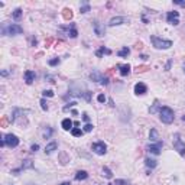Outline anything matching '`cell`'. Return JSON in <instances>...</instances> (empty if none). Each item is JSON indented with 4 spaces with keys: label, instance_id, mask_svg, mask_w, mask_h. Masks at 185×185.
<instances>
[{
    "label": "cell",
    "instance_id": "obj_35",
    "mask_svg": "<svg viewBox=\"0 0 185 185\" xmlns=\"http://www.w3.org/2000/svg\"><path fill=\"white\" fill-rule=\"evenodd\" d=\"M80 10H81V13H87V12H90V4H87V3H85V4L80 9Z\"/></svg>",
    "mask_w": 185,
    "mask_h": 185
},
{
    "label": "cell",
    "instance_id": "obj_33",
    "mask_svg": "<svg viewBox=\"0 0 185 185\" xmlns=\"http://www.w3.org/2000/svg\"><path fill=\"white\" fill-rule=\"evenodd\" d=\"M109 82H110V80H109V77H106V75H104V77L101 78V81H100L101 85H109Z\"/></svg>",
    "mask_w": 185,
    "mask_h": 185
},
{
    "label": "cell",
    "instance_id": "obj_49",
    "mask_svg": "<svg viewBox=\"0 0 185 185\" xmlns=\"http://www.w3.org/2000/svg\"><path fill=\"white\" fill-rule=\"evenodd\" d=\"M29 185H34V184H29Z\"/></svg>",
    "mask_w": 185,
    "mask_h": 185
},
{
    "label": "cell",
    "instance_id": "obj_12",
    "mask_svg": "<svg viewBox=\"0 0 185 185\" xmlns=\"http://www.w3.org/2000/svg\"><path fill=\"white\" fill-rule=\"evenodd\" d=\"M93 28H94V32H96V35L97 36H104V28L97 22V20H94L93 22Z\"/></svg>",
    "mask_w": 185,
    "mask_h": 185
},
{
    "label": "cell",
    "instance_id": "obj_25",
    "mask_svg": "<svg viewBox=\"0 0 185 185\" xmlns=\"http://www.w3.org/2000/svg\"><path fill=\"white\" fill-rule=\"evenodd\" d=\"M52 133H54V130H52V127H49V126H46V129L43 130V133H42V135H43V138H45V139H49V138L52 136Z\"/></svg>",
    "mask_w": 185,
    "mask_h": 185
},
{
    "label": "cell",
    "instance_id": "obj_7",
    "mask_svg": "<svg viewBox=\"0 0 185 185\" xmlns=\"http://www.w3.org/2000/svg\"><path fill=\"white\" fill-rule=\"evenodd\" d=\"M174 148H175V150H178V153H179L181 156L185 155V142L182 139H179V136H177V139H175V142H174Z\"/></svg>",
    "mask_w": 185,
    "mask_h": 185
},
{
    "label": "cell",
    "instance_id": "obj_37",
    "mask_svg": "<svg viewBox=\"0 0 185 185\" xmlns=\"http://www.w3.org/2000/svg\"><path fill=\"white\" fill-rule=\"evenodd\" d=\"M93 127H94V126H93V124H90V123H87V124H85V126H84V129H82V130H84V132H87V133H88V132H91V130H93Z\"/></svg>",
    "mask_w": 185,
    "mask_h": 185
},
{
    "label": "cell",
    "instance_id": "obj_16",
    "mask_svg": "<svg viewBox=\"0 0 185 185\" xmlns=\"http://www.w3.org/2000/svg\"><path fill=\"white\" fill-rule=\"evenodd\" d=\"M57 148H58V143L57 142H51V143H48L46 146H45V153H52L54 150H57Z\"/></svg>",
    "mask_w": 185,
    "mask_h": 185
},
{
    "label": "cell",
    "instance_id": "obj_5",
    "mask_svg": "<svg viewBox=\"0 0 185 185\" xmlns=\"http://www.w3.org/2000/svg\"><path fill=\"white\" fill-rule=\"evenodd\" d=\"M4 142H6V145H7L9 148H16V146L19 145L17 136H16V135H12V133H9V135L4 136Z\"/></svg>",
    "mask_w": 185,
    "mask_h": 185
},
{
    "label": "cell",
    "instance_id": "obj_11",
    "mask_svg": "<svg viewBox=\"0 0 185 185\" xmlns=\"http://www.w3.org/2000/svg\"><path fill=\"white\" fill-rule=\"evenodd\" d=\"M135 93H136L138 96H143V94L148 93V87H146L143 82H138V84L135 85Z\"/></svg>",
    "mask_w": 185,
    "mask_h": 185
},
{
    "label": "cell",
    "instance_id": "obj_41",
    "mask_svg": "<svg viewBox=\"0 0 185 185\" xmlns=\"http://www.w3.org/2000/svg\"><path fill=\"white\" fill-rule=\"evenodd\" d=\"M174 4H179V6L185 7V1H182V0H174Z\"/></svg>",
    "mask_w": 185,
    "mask_h": 185
},
{
    "label": "cell",
    "instance_id": "obj_1",
    "mask_svg": "<svg viewBox=\"0 0 185 185\" xmlns=\"http://www.w3.org/2000/svg\"><path fill=\"white\" fill-rule=\"evenodd\" d=\"M23 32V28L16 25V23H7V22H3L1 23V35L4 36H13V35H20Z\"/></svg>",
    "mask_w": 185,
    "mask_h": 185
},
{
    "label": "cell",
    "instance_id": "obj_36",
    "mask_svg": "<svg viewBox=\"0 0 185 185\" xmlns=\"http://www.w3.org/2000/svg\"><path fill=\"white\" fill-rule=\"evenodd\" d=\"M42 94H43L45 97H54V91H52V90H45Z\"/></svg>",
    "mask_w": 185,
    "mask_h": 185
},
{
    "label": "cell",
    "instance_id": "obj_20",
    "mask_svg": "<svg viewBox=\"0 0 185 185\" xmlns=\"http://www.w3.org/2000/svg\"><path fill=\"white\" fill-rule=\"evenodd\" d=\"M88 178V174L85 172V171H78L77 174H75V179L77 181H84V179H87Z\"/></svg>",
    "mask_w": 185,
    "mask_h": 185
},
{
    "label": "cell",
    "instance_id": "obj_22",
    "mask_svg": "<svg viewBox=\"0 0 185 185\" xmlns=\"http://www.w3.org/2000/svg\"><path fill=\"white\" fill-rule=\"evenodd\" d=\"M103 54H111L110 49H107V48H104V46H100V49L96 52V55L98 57V58H101L103 57Z\"/></svg>",
    "mask_w": 185,
    "mask_h": 185
},
{
    "label": "cell",
    "instance_id": "obj_2",
    "mask_svg": "<svg viewBox=\"0 0 185 185\" xmlns=\"http://www.w3.org/2000/svg\"><path fill=\"white\" fill-rule=\"evenodd\" d=\"M159 117H161V120H162L163 123L171 124V123L174 121V119H175V114H174V110H172V109H169V107H162V109L159 110Z\"/></svg>",
    "mask_w": 185,
    "mask_h": 185
},
{
    "label": "cell",
    "instance_id": "obj_47",
    "mask_svg": "<svg viewBox=\"0 0 185 185\" xmlns=\"http://www.w3.org/2000/svg\"><path fill=\"white\" fill-rule=\"evenodd\" d=\"M182 120H184V121H185V116H184V117H182Z\"/></svg>",
    "mask_w": 185,
    "mask_h": 185
},
{
    "label": "cell",
    "instance_id": "obj_48",
    "mask_svg": "<svg viewBox=\"0 0 185 185\" xmlns=\"http://www.w3.org/2000/svg\"><path fill=\"white\" fill-rule=\"evenodd\" d=\"M184 71H185V65H184Z\"/></svg>",
    "mask_w": 185,
    "mask_h": 185
},
{
    "label": "cell",
    "instance_id": "obj_30",
    "mask_svg": "<svg viewBox=\"0 0 185 185\" xmlns=\"http://www.w3.org/2000/svg\"><path fill=\"white\" fill-rule=\"evenodd\" d=\"M59 62H61V59H59V58H54V59H49V62H48V64H49L51 67H55V65H58Z\"/></svg>",
    "mask_w": 185,
    "mask_h": 185
},
{
    "label": "cell",
    "instance_id": "obj_6",
    "mask_svg": "<svg viewBox=\"0 0 185 185\" xmlns=\"http://www.w3.org/2000/svg\"><path fill=\"white\" fill-rule=\"evenodd\" d=\"M93 152H96L97 155H104L106 152H107V146H106V143L104 142H96V143H93Z\"/></svg>",
    "mask_w": 185,
    "mask_h": 185
},
{
    "label": "cell",
    "instance_id": "obj_10",
    "mask_svg": "<svg viewBox=\"0 0 185 185\" xmlns=\"http://www.w3.org/2000/svg\"><path fill=\"white\" fill-rule=\"evenodd\" d=\"M162 142H158L156 145H149L148 148H146V150H148L149 153H152V155H159L161 153V149H162Z\"/></svg>",
    "mask_w": 185,
    "mask_h": 185
},
{
    "label": "cell",
    "instance_id": "obj_39",
    "mask_svg": "<svg viewBox=\"0 0 185 185\" xmlns=\"http://www.w3.org/2000/svg\"><path fill=\"white\" fill-rule=\"evenodd\" d=\"M97 100H98V103H106V96L104 94H98Z\"/></svg>",
    "mask_w": 185,
    "mask_h": 185
},
{
    "label": "cell",
    "instance_id": "obj_21",
    "mask_svg": "<svg viewBox=\"0 0 185 185\" xmlns=\"http://www.w3.org/2000/svg\"><path fill=\"white\" fill-rule=\"evenodd\" d=\"M145 163H146V166L150 168V169H153V168L158 166V162H156L155 159H150V158H146V159H145Z\"/></svg>",
    "mask_w": 185,
    "mask_h": 185
},
{
    "label": "cell",
    "instance_id": "obj_29",
    "mask_svg": "<svg viewBox=\"0 0 185 185\" xmlns=\"http://www.w3.org/2000/svg\"><path fill=\"white\" fill-rule=\"evenodd\" d=\"M158 110H159V101L156 100V101H155V104L149 109V113H152V114H153V113H156Z\"/></svg>",
    "mask_w": 185,
    "mask_h": 185
},
{
    "label": "cell",
    "instance_id": "obj_18",
    "mask_svg": "<svg viewBox=\"0 0 185 185\" xmlns=\"http://www.w3.org/2000/svg\"><path fill=\"white\" fill-rule=\"evenodd\" d=\"M62 17H64L65 20H71V19H73V10L68 9V7H65V9L62 10Z\"/></svg>",
    "mask_w": 185,
    "mask_h": 185
},
{
    "label": "cell",
    "instance_id": "obj_8",
    "mask_svg": "<svg viewBox=\"0 0 185 185\" xmlns=\"http://www.w3.org/2000/svg\"><path fill=\"white\" fill-rule=\"evenodd\" d=\"M31 168H34V162H32L31 159H25L23 163H22V166H20L19 169H13L12 174H13V175H19L20 171H23V169H31Z\"/></svg>",
    "mask_w": 185,
    "mask_h": 185
},
{
    "label": "cell",
    "instance_id": "obj_45",
    "mask_svg": "<svg viewBox=\"0 0 185 185\" xmlns=\"http://www.w3.org/2000/svg\"><path fill=\"white\" fill-rule=\"evenodd\" d=\"M51 43H52V39H48V42H46V46H49Z\"/></svg>",
    "mask_w": 185,
    "mask_h": 185
},
{
    "label": "cell",
    "instance_id": "obj_4",
    "mask_svg": "<svg viewBox=\"0 0 185 185\" xmlns=\"http://www.w3.org/2000/svg\"><path fill=\"white\" fill-rule=\"evenodd\" d=\"M166 20H168V23H171V25L177 26V25L179 23V13H178L177 10L168 12V15H166Z\"/></svg>",
    "mask_w": 185,
    "mask_h": 185
},
{
    "label": "cell",
    "instance_id": "obj_9",
    "mask_svg": "<svg viewBox=\"0 0 185 185\" xmlns=\"http://www.w3.org/2000/svg\"><path fill=\"white\" fill-rule=\"evenodd\" d=\"M129 22V17H124V16H116L110 19L109 22V26H117V25H123V23H127Z\"/></svg>",
    "mask_w": 185,
    "mask_h": 185
},
{
    "label": "cell",
    "instance_id": "obj_14",
    "mask_svg": "<svg viewBox=\"0 0 185 185\" xmlns=\"http://www.w3.org/2000/svg\"><path fill=\"white\" fill-rule=\"evenodd\" d=\"M25 81H26V84H32L35 81V73L31 71V70H28L25 73Z\"/></svg>",
    "mask_w": 185,
    "mask_h": 185
},
{
    "label": "cell",
    "instance_id": "obj_43",
    "mask_svg": "<svg viewBox=\"0 0 185 185\" xmlns=\"http://www.w3.org/2000/svg\"><path fill=\"white\" fill-rule=\"evenodd\" d=\"M38 149H39V145H38V143H35V145L31 146V150H32V152H36Z\"/></svg>",
    "mask_w": 185,
    "mask_h": 185
},
{
    "label": "cell",
    "instance_id": "obj_17",
    "mask_svg": "<svg viewBox=\"0 0 185 185\" xmlns=\"http://www.w3.org/2000/svg\"><path fill=\"white\" fill-rule=\"evenodd\" d=\"M149 139L152 140V142H161L159 140V135H158V130L156 129H150V133H149Z\"/></svg>",
    "mask_w": 185,
    "mask_h": 185
},
{
    "label": "cell",
    "instance_id": "obj_28",
    "mask_svg": "<svg viewBox=\"0 0 185 185\" xmlns=\"http://www.w3.org/2000/svg\"><path fill=\"white\" fill-rule=\"evenodd\" d=\"M82 133H84V130H81V129H78V127H74V129L71 130V135H73V136H75V138L82 136Z\"/></svg>",
    "mask_w": 185,
    "mask_h": 185
},
{
    "label": "cell",
    "instance_id": "obj_38",
    "mask_svg": "<svg viewBox=\"0 0 185 185\" xmlns=\"http://www.w3.org/2000/svg\"><path fill=\"white\" fill-rule=\"evenodd\" d=\"M40 107H42V110H48V103L45 101V98L40 100Z\"/></svg>",
    "mask_w": 185,
    "mask_h": 185
},
{
    "label": "cell",
    "instance_id": "obj_27",
    "mask_svg": "<svg viewBox=\"0 0 185 185\" xmlns=\"http://www.w3.org/2000/svg\"><path fill=\"white\" fill-rule=\"evenodd\" d=\"M103 175H104L107 179H111V178H113V172H111L107 166H104V168H103Z\"/></svg>",
    "mask_w": 185,
    "mask_h": 185
},
{
    "label": "cell",
    "instance_id": "obj_23",
    "mask_svg": "<svg viewBox=\"0 0 185 185\" xmlns=\"http://www.w3.org/2000/svg\"><path fill=\"white\" fill-rule=\"evenodd\" d=\"M22 13H23V12H22V9H19V7H17V9L12 13V17H13L15 20H19V19L22 17Z\"/></svg>",
    "mask_w": 185,
    "mask_h": 185
},
{
    "label": "cell",
    "instance_id": "obj_44",
    "mask_svg": "<svg viewBox=\"0 0 185 185\" xmlns=\"http://www.w3.org/2000/svg\"><path fill=\"white\" fill-rule=\"evenodd\" d=\"M1 75H3V77H7V75H9V71H1Z\"/></svg>",
    "mask_w": 185,
    "mask_h": 185
},
{
    "label": "cell",
    "instance_id": "obj_26",
    "mask_svg": "<svg viewBox=\"0 0 185 185\" xmlns=\"http://www.w3.org/2000/svg\"><path fill=\"white\" fill-rule=\"evenodd\" d=\"M103 77H104V75L100 74V73H97V71H96V73H93V74L90 75V78H91L93 81H101V78H103Z\"/></svg>",
    "mask_w": 185,
    "mask_h": 185
},
{
    "label": "cell",
    "instance_id": "obj_3",
    "mask_svg": "<svg viewBox=\"0 0 185 185\" xmlns=\"http://www.w3.org/2000/svg\"><path fill=\"white\" fill-rule=\"evenodd\" d=\"M150 40H152V43H153V46L156 49H169L172 46V40L161 39L158 36H150Z\"/></svg>",
    "mask_w": 185,
    "mask_h": 185
},
{
    "label": "cell",
    "instance_id": "obj_19",
    "mask_svg": "<svg viewBox=\"0 0 185 185\" xmlns=\"http://www.w3.org/2000/svg\"><path fill=\"white\" fill-rule=\"evenodd\" d=\"M73 126H74V123H73L70 119H64V120H62V129H64V130H70V129L73 130Z\"/></svg>",
    "mask_w": 185,
    "mask_h": 185
},
{
    "label": "cell",
    "instance_id": "obj_15",
    "mask_svg": "<svg viewBox=\"0 0 185 185\" xmlns=\"http://www.w3.org/2000/svg\"><path fill=\"white\" fill-rule=\"evenodd\" d=\"M64 29L67 31V35H68L70 38H77V35H78V32H77V29H75L74 23H71L70 28H64Z\"/></svg>",
    "mask_w": 185,
    "mask_h": 185
},
{
    "label": "cell",
    "instance_id": "obj_34",
    "mask_svg": "<svg viewBox=\"0 0 185 185\" xmlns=\"http://www.w3.org/2000/svg\"><path fill=\"white\" fill-rule=\"evenodd\" d=\"M7 123H10V121H9L6 117H1V120H0V127H6Z\"/></svg>",
    "mask_w": 185,
    "mask_h": 185
},
{
    "label": "cell",
    "instance_id": "obj_24",
    "mask_svg": "<svg viewBox=\"0 0 185 185\" xmlns=\"http://www.w3.org/2000/svg\"><path fill=\"white\" fill-rule=\"evenodd\" d=\"M129 54H130V49H129L127 46H124V48H121V49H120V51L117 52V55H119V57H121V58H123V57H127Z\"/></svg>",
    "mask_w": 185,
    "mask_h": 185
},
{
    "label": "cell",
    "instance_id": "obj_46",
    "mask_svg": "<svg viewBox=\"0 0 185 185\" xmlns=\"http://www.w3.org/2000/svg\"><path fill=\"white\" fill-rule=\"evenodd\" d=\"M59 185H71V184H70V182H61Z\"/></svg>",
    "mask_w": 185,
    "mask_h": 185
},
{
    "label": "cell",
    "instance_id": "obj_31",
    "mask_svg": "<svg viewBox=\"0 0 185 185\" xmlns=\"http://www.w3.org/2000/svg\"><path fill=\"white\" fill-rule=\"evenodd\" d=\"M109 185H127V182L124 179H116L114 182H110Z\"/></svg>",
    "mask_w": 185,
    "mask_h": 185
},
{
    "label": "cell",
    "instance_id": "obj_32",
    "mask_svg": "<svg viewBox=\"0 0 185 185\" xmlns=\"http://www.w3.org/2000/svg\"><path fill=\"white\" fill-rule=\"evenodd\" d=\"M146 70H149L148 65H140V67H138V68H136V73H145Z\"/></svg>",
    "mask_w": 185,
    "mask_h": 185
},
{
    "label": "cell",
    "instance_id": "obj_13",
    "mask_svg": "<svg viewBox=\"0 0 185 185\" xmlns=\"http://www.w3.org/2000/svg\"><path fill=\"white\" fill-rule=\"evenodd\" d=\"M117 68H120V75L121 77H126L130 73V65L129 64H123V65H117Z\"/></svg>",
    "mask_w": 185,
    "mask_h": 185
},
{
    "label": "cell",
    "instance_id": "obj_42",
    "mask_svg": "<svg viewBox=\"0 0 185 185\" xmlns=\"http://www.w3.org/2000/svg\"><path fill=\"white\" fill-rule=\"evenodd\" d=\"M82 120H84V121H87V123L90 121V117H88V114H87V113H84V114H82Z\"/></svg>",
    "mask_w": 185,
    "mask_h": 185
},
{
    "label": "cell",
    "instance_id": "obj_40",
    "mask_svg": "<svg viewBox=\"0 0 185 185\" xmlns=\"http://www.w3.org/2000/svg\"><path fill=\"white\" fill-rule=\"evenodd\" d=\"M75 104H77L75 101H73V103H70L68 106H65V107H64V111H68V110H70V109H71V107H74Z\"/></svg>",
    "mask_w": 185,
    "mask_h": 185
}]
</instances>
